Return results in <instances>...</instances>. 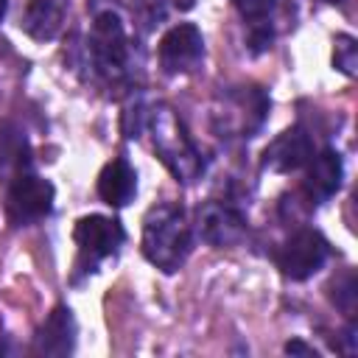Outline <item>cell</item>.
<instances>
[{
	"mask_svg": "<svg viewBox=\"0 0 358 358\" xmlns=\"http://www.w3.org/2000/svg\"><path fill=\"white\" fill-rule=\"evenodd\" d=\"M148 129H151V140H154V151L162 159V165L179 179V182H193L199 179V173L204 171V162L190 140V134L185 131L182 120L176 117L173 109L168 106H157L148 117Z\"/></svg>",
	"mask_w": 358,
	"mask_h": 358,
	"instance_id": "2",
	"label": "cell"
},
{
	"mask_svg": "<svg viewBox=\"0 0 358 358\" xmlns=\"http://www.w3.org/2000/svg\"><path fill=\"white\" fill-rule=\"evenodd\" d=\"M243 232H246V224L241 213H235L229 204L210 201L199 213V235L213 246H232L243 238Z\"/></svg>",
	"mask_w": 358,
	"mask_h": 358,
	"instance_id": "9",
	"label": "cell"
},
{
	"mask_svg": "<svg viewBox=\"0 0 358 358\" xmlns=\"http://www.w3.org/2000/svg\"><path fill=\"white\" fill-rule=\"evenodd\" d=\"M76 347V319L73 310L59 305L53 313L42 322V327L34 336V352L39 355H70Z\"/></svg>",
	"mask_w": 358,
	"mask_h": 358,
	"instance_id": "10",
	"label": "cell"
},
{
	"mask_svg": "<svg viewBox=\"0 0 358 358\" xmlns=\"http://www.w3.org/2000/svg\"><path fill=\"white\" fill-rule=\"evenodd\" d=\"M6 6H8V0H0V20L6 17Z\"/></svg>",
	"mask_w": 358,
	"mask_h": 358,
	"instance_id": "19",
	"label": "cell"
},
{
	"mask_svg": "<svg viewBox=\"0 0 358 358\" xmlns=\"http://www.w3.org/2000/svg\"><path fill=\"white\" fill-rule=\"evenodd\" d=\"M330 255L327 241L316 232V229H296L277 252H274V263L277 268L291 277V280H308L310 274H316L324 260Z\"/></svg>",
	"mask_w": 358,
	"mask_h": 358,
	"instance_id": "6",
	"label": "cell"
},
{
	"mask_svg": "<svg viewBox=\"0 0 358 358\" xmlns=\"http://www.w3.org/2000/svg\"><path fill=\"white\" fill-rule=\"evenodd\" d=\"M67 17V0H31L22 17V31L39 42L56 39Z\"/></svg>",
	"mask_w": 358,
	"mask_h": 358,
	"instance_id": "13",
	"label": "cell"
},
{
	"mask_svg": "<svg viewBox=\"0 0 358 358\" xmlns=\"http://www.w3.org/2000/svg\"><path fill=\"white\" fill-rule=\"evenodd\" d=\"M73 241L78 246V266H84V271H92L101 260H106L120 249V243L126 241V232L117 218L84 215L76 221Z\"/></svg>",
	"mask_w": 358,
	"mask_h": 358,
	"instance_id": "5",
	"label": "cell"
},
{
	"mask_svg": "<svg viewBox=\"0 0 358 358\" xmlns=\"http://www.w3.org/2000/svg\"><path fill=\"white\" fill-rule=\"evenodd\" d=\"M310 157H313V140L308 137V131L302 126H291L266 145L263 165L277 173H291V171L308 165Z\"/></svg>",
	"mask_w": 358,
	"mask_h": 358,
	"instance_id": "8",
	"label": "cell"
},
{
	"mask_svg": "<svg viewBox=\"0 0 358 358\" xmlns=\"http://www.w3.org/2000/svg\"><path fill=\"white\" fill-rule=\"evenodd\" d=\"M157 50L168 73H190L204 59V39L193 22H179L162 34Z\"/></svg>",
	"mask_w": 358,
	"mask_h": 358,
	"instance_id": "7",
	"label": "cell"
},
{
	"mask_svg": "<svg viewBox=\"0 0 358 358\" xmlns=\"http://www.w3.org/2000/svg\"><path fill=\"white\" fill-rule=\"evenodd\" d=\"M190 224L176 204H157L143 221V255L165 274L176 271L190 252Z\"/></svg>",
	"mask_w": 358,
	"mask_h": 358,
	"instance_id": "1",
	"label": "cell"
},
{
	"mask_svg": "<svg viewBox=\"0 0 358 358\" xmlns=\"http://www.w3.org/2000/svg\"><path fill=\"white\" fill-rule=\"evenodd\" d=\"M176 6H179V8H190V6H193V0H176Z\"/></svg>",
	"mask_w": 358,
	"mask_h": 358,
	"instance_id": "18",
	"label": "cell"
},
{
	"mask_svg": "<svg viewBox=\"0 0 358 358\" xmlns=\"http://www.w3.org/2000/svg\"><path fill=\"white\" fill-rule=\"evenodd\" d=\"M28 168L31 165H28V143H25V137L17 129L3 126V131H0V171L11 179V176H17L20 171H28Z\"/></svg>",
	"mask_w": 358,
	"mask_h": 358,
	"instance_id": "14",
	"label": "cell"
},
{
	"mask_svg": "<svg viewBox=\"0 0 358 358\" xmlns=\"http://www.w3.org/2000/svg\"><path fill=\"white\" fill-rule=\"evenodd\" d=\"M53 196L56 190L48 179L31 173V168L20 171L17 176L8 179L6 187V215L14 227L34 224L53 210Z\"/></svg>",
	"mask_w": 358,
	"mask_h": 358,
	"instance_id": "3",
	"label": "cell"
},
{
	"mask_svg": "<svg viewBox=\"0 0 358 358\" xmlns=\"http://www.w3.org/2000/svg\"><path fill=\"white\" fill-rule=\"evenodd\" d=\"M134 193H137V173H134V168L123 157L106 162L101 176H98V196L109 207H126L134 199Z\"/></svg>",
	"mask_w": 358,
	"mask_h": 358,
	"instance_id": "12",
	"label": "cell"
},
{
	"mask_svg": "<svg viewBox=\"0 0 358 358\" xmlns=\"http://www.w3.org/2000/svg\"><path fill=\"white\" fill-rule=\"evenodd\" d=\"M341 179H344V165H341L338 151L324 148V151H319L308 159L305 190H308L310 199H316V201L330 199L341 187Z\"/></svg>",
	"mask_w": 358,
	"mask_h": 358,
	"instance_id": "11",
	"label": "cell"
},
{
	"mask_svg": "<svg viewBox=\"0 0 358 358\" xmlns=\"http://www.w3.org/2000/svg\"><path fill=\"white\" fill-rule=\"evenodd\" d=\"M90 53L101 76L117 78L129 62V39L120 17L115 11H101L90 31Z\"/></svg>",
	"mask_w": 358,
	"mask_h": 358,
	"instance_id": "4",
	"label": "cell"
},
{
	"mask_svg": "<svg viewBox=\"0 0 358 358\" xmlns=\"http://www.w3.org/2000/svg\"><path fill=\"white\" fill-rule=\"evenodd\" d=\"M333 3H336V0H333Z\"/></svg>",
	"mask_w": 358,
	"mask_h": 358,
	"instance_id": "20",
	"label": "cell"
},
{
	"mask_svg": "<svg viewBox=\"0 0 358 358\" xmlns=\"http://www.w3.org/2000/svg\"><path fill=\"white\" fill-rule=\"evenodd\" d=\"M333 67L341 70L344 76H355L358 67V45L350 34L336 36V48H333Z\"/></svg>",
	"mask_w": 358,
	"mask_h": 358,
	"instance_id": "15",
	"label": "cell"
},
{
	"mask_svg": "<svg viewBox=\"0 0 358 358\" xmlns=\"http://www.w3.org/2000/svg\"><path fill=\"white\" fill-rule=\"evenodd\" d=\"M285 352H288V355H313V358H316V350L305 347L302 341H288V344H285Z\"/></svg>",
	"mask_w": 358,
	"mask_h": 358,
	"instance_id": "17",
	"label": "cell"
},
{
	"mask_svg": "<svg viewBox=\"0 0 358 358\" xmlns=\"http://www.w3.org/2000/svg\"><path fill=\"white\" fill-rule=\"evenodd\" d=\"M232 6H235L246 20L260 22V20H266V17L274 11L277 0H232Z\"/></svg>",
	"mask_w": 358,
	"mask_h": 358,
	"instance_id": "16",
	"label": "cell"
}]
</instances>
